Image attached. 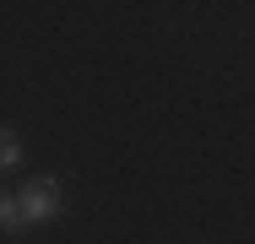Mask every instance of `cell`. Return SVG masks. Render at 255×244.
<instances>
[{"mask_svg":"<svg viewBox=\"0 0 255 244\" xmlns=\"http://www.w3.org/2000/svg\"><path fill=\"white\" fill-rule=\"evenodd\" d=\"M0 228H5V234H22V228H27V223H22L16 195H0Z\"/></svg>","mask_w":255,"mask_h":244,"instance_id":"cell-3","label":"cell"},{"mask_svg":"<svg viewBox=\"0 0 255 244\" xmlns=\"http://www.w3.org/2000/svg\"><path fill=\"white\" fill-rule=\"evenodd\" d=\"M16 206H22V223L27 228H44L60 217V206H65V195H60V179L54 174H38V179H27L22 195H16Z\"/></svg>","mask_w":255,"mask_h":244,"instance_id":"cell-1","label":"cell"},{"mask_svg":"<svg viewBox=\"0 0 255 244\" xmlns=\"http://www.w3.org/2000/svg\"><path fill=\"white\" fill-rule=\"evenodd\" d=\"M16 163H22V141H16V130H5V125H0V174H5V168H16Z\"/></svg>","mask_w":255,"mask_h":244,"instance_id":"cell-2","label":"cell"}]
</instances>
